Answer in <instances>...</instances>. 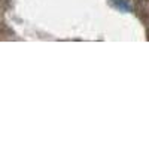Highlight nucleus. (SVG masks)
Masks as SVG:
<instances>
[{
    "instance_id": "1",
    "label": "nucleus",
    "mask_w": 149,
    "mask_h": 149,
    "mask_svg": "<svg viewBox=\"0 0 149 149\" xmlns=\"http://www.w3.org/2000/svg\"><path fill=\"white\" fill-rule=\"evenodd\" d=\"M107 2L113 9L122 12V14H131L133 12V5L130 0H107Z\"/></svg>"
}]
</instances>
